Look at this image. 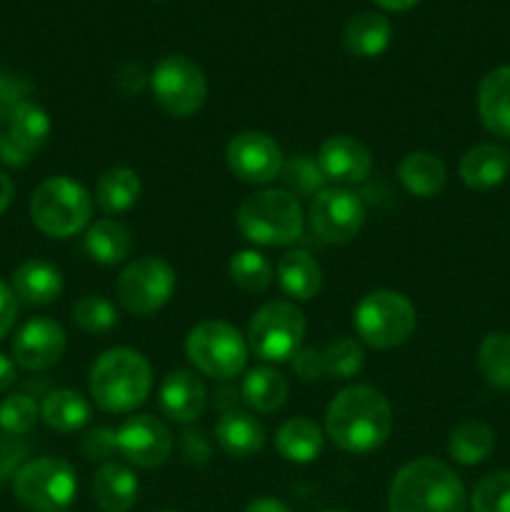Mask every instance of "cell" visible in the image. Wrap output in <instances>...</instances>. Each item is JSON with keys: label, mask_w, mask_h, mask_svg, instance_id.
I'll return each instance as SVG.
<instances>
[{"label": "cell", "mask_w": 510, "mask_h": 512, "mask_svg": "<svg viewBox=\"0 0 510 512\" xmlns=\"http://www.w3.org/2000/svg\"><path fill=\"white\" fill-rule=\"evenodd\" d=\"M393 430L388 398L370 385H350L335 395L325 413V433L345 453H373Z\"/></svg>", "instance_id": "1"}, {"label": "cell", "mask_w": 510, "mask_h": 512, "mask_svg": "<svg viewBox=\"0 0 510 512\" xmlns=\"http://www.w3.org/2000/svg\"><path fill=\"white\" fill-rule=\"evenodd\" d=\"M465 505L463 480L435 458L403 465L388 488V512H465Z\"/></svg>", "instance_id": "2"}, {"label": "cell", "mask_w": 510, "mask_h": 512, "mask_svg": "<svg viewBox=\"0 0 510 512\" xmlns=\"http://www.w3.org/2000/svg\"><path fill=\"white\" fill-rule=\"evenodd\" d=\"M88 390L105 413H130L140 408L153 390V368L133 348H110L90 368Z\"/></svg>", "instance_id": "3"}, {"label": "cell", "mask_w": 510, "mask_h": 512, "mask_svg": "<svg viewBox=\"0 0 510 512\" xmlns=\"http://www.w3.org/2000/svg\"><path fill=\"white\" fill-rule=\"evenodd\" d=\"M303 208L288 190H258L243 198L235 225L250 243L263 248H285L303 235Z\"/></svg>", "instance_id": "4"}, {"label": "cell", "mask_w": 510, "mask_h": 512, "mask_svg": "<svg viewBox=\"0 0 510 512\" xmlns=\"http://www.w3.org/2000/svg\"><path fill=\"white\" fill-rule=\"evenodd\" d=\"M30 218L40 233L50 238H73L93 218V198L73 178L55 175L43 180L30 198Z\"/></svg>", "instance_id": "5"}, {"label": "cell", "mask_w": 510, "mask_h": 512, "mask_svg": "<svg viewBox=\"0 0 510 512\" xmlns=\"http://www.w3.org/2000/svg\"><path fill=\"white\" fill-rule=\"evenodd\" d=\"M415 323L413 303L395 290H373L353 310L355 333L375 350L403 345L413 335Z\"/></svg>", "instance_id": "6"}, {"label": "cell", "mask_w": 510, "mask_h": 512, "mask_svg": "<svg viewBox=\"0 0 510 512\" xmlns=\"http://www.w3.org/2000/svg\"><path fill=\"white\" fill-rule=\"evenodd\" d=\"M248 353V340L223 320H203L185 338L188 360L213 380L238 378L248 363Z\"/></svg>", "instance_id": "7"}, {"label": "cell", "mask_w": 510, "mask_h": 512, "mask_svg": "<svg viewBox=\"0 0 510 512\" xmlns=\"http://www.w3.org/2000/svg\"><path fill=\"white\" fill-rule=\"evenodd\" d=\"M303 310L290 300H273L253 313L248 323V350L263 363H285L303 345Z\"/></svg>", "instance_id": "8"}, {"label": "cell", "mask_w": 510, "mask_h": 512, "mask_svg": "<svg viewBox=\"0 0 510 512\" xmlns=\"http://www.w3.org/2000/svg\"><path fill=\"white\" fill-rule=\"evenodd\" d=\"M13 493L33 512H65L78 493V475L63 458H35L15 473Z\"/></svg>", "instance_id": "9"}, {"label": "cell", "mask_w": 510, "mask_h": 512, "mask_svg": "<svg viewBox=\"0 0 510 512\" xmlns=\"http://www.w3.org/2000/svg\"><path fill=\"white\" fill-rule=\"evenodd\" d=\"M175 283H178V275L168 260L145 255L120 270L115 280V295L128 313L148 318L173 298Z\"/></svg>", "instance_id": "10"}, {"label": "cell", "mask_w": 510, "mask_h": 512, "mask_svg": "<svg viewBox=\"0 0 510 512\" xmlns=\"http://www.w3.org/2000/svg\"><path fill=\"white\" fill-rule=\"evenodd\" d=\"M150 88L160 108L173 118H190L208 100L203 68L185 55H168L150 73Z\"/></svg>", "instance_id": "11"}, {"label": "cell", "mask_w": 510, "mask_h": 512, "mask_svg": "<svg viewBox=\"0 0 510 512\" xmlns=\"http://www.w3.org/2000/svg\"><path fill=\"white\" fill-rule=\"evenodd\" d=\"M308 220L323 243H350L365 223L363 200L345 188H325L310 203Z\"/></svg>", "instance_id": "12"}, {"label": "cell", "mask_w": 510, "mask_h": 512, "mask_svg": "<svg viewBox=\"0 0 510 512\" xmlns=\"http://www.w3.org/2000/svg\"><path fill=\"white\" fill-rule=\"evenodd\" d=\"M225 160H228L230 173L250 185L273 183L275 178H280L285 163L283 150L275 143V138L260 130H243L233 135L225 148Z\"/></svg>", "instance_id": "13"}, {"label": "cell", "mask_w": 510, "mask_h": 512, "mask_svg": "<svg viewBox=\"0 0 510 512\" xmlns=\"http://www.w3.org/2000/svg\"><path fill=\"white\" fill-rule=\"evenodd\" d=\"M115 433H118V453L135 468H160L173 450L170 430L153 415H133Z\"/></svg>", "instance_id": "14"}, {"label": "cell", "mask_w": 510, "mask_h": 512, "mask_svg": "<svg viewBox=\"0 0 510 512\" xmlns=\"http://www.w3.org/2000/svg\"><path fill=\"white\" fill-rule=\"evenodd\" d=\"M65 345L68 340H65L63 325L50 318H33L13 338L15 365L33 373L48 370L63 358Z\"/></svg>", "instance_id": "15"}, {"label": "cell", "mask_w": 510, "mask_h": 512, "mask_svg": "<svg viewBox=\"0 0 510 512\" xmlns=\"http://www.w3.org/2000/svg\"><path fill=\"white\" fill-rule=\"evenodd\" d=\"M318 163L325 178L340 185H358L373 170V155L350 135H333L320 145Z\"/></svg>", "instance_id": "16"}, {"label": "cell", "mask_w": 510, "mask_h": 512, "mask_svg": "<svg viewBox=\"0 0 510 512\" xmlns=\"http://www.w3.org/2000/svg\"><path fill=\"white\" fill-rule=\"evenodd\" d=\"M208 390L193 370H173L160 385V410L173 423H195L205 413Z\"/></svg>", "instance_id": "17"}, {"label": "cell", "mask_w": 510, "mask_h": 512, "mask_svg": "<svg viewBox=\"0 0 510 512\" xmlns=\"http://www.w3.org/2000/svg\"><path fill=\"white\" fill-rule=\"evenodd\" d=\"M460 180L473 190H490L510 173V150L498 143H480L460 158Z\"/></svg>", "instance_id": "18"}, {"label": "cell", "mask_w": 510, "mask_h": 512, "mask_svg": "<svg viewBox=\"0 0 510 512\" xmlns=\"http://www.w3.org/2000/svg\"><path fill=\"white\" fill-rule=\"evenodd\" d=\"M478 113L485 130L510 140V65H500L480 80Z\"/></svg>", "instance_id": "19"}, {"label": "cell", "mask_w": 510, "mask_h": 512, "mask_svg": "<svg viewBox=\"0 0 510 512\" xmlns=\"http://www.w3.org/2000/svg\"><path fill=\"white\" fill-rule=\"evenodd\" d=\"M215 440L220 450L235 460L253 458L265 445V428L258 418L243 410H230L215 425Z\"/></svg>", "instance_id": "20"}, {"label": "cell", "mask_w": 510, "mask_h": 512, "mask_svg": "<svg viewBox=\"0 0 510 512\" xmlns=\"http://www.w3.org/2000/svg\"><path fill=\"white\" fill-rule=\"evenodd\" d=\"M93 498L103 512H130L138 500V478L128 465L103 463L93 478Z\"/></svg>", "instance_id": "21"}, {"label": "cell", "mask_w": 510, "mask_h": 512, "mask_svg": "<svg viewBox=\"0 0 510 512\" xmlns=\"http://www.w3.org/2000/svg\"><path fill=\"white\" fill-rule=\"evenodd\" d=\"M10 288L25 305H50L63 293V275L48 260H25L13 273Z\"/></svg>", "instance_id": "22"}, {"label": "cell", "mask_w": 510, "mask_h": 512, "mask_svg": "<svg viewBox=\"0 0 510 512\" xmlns=\"http://www.w3.org/2000/svg\"><path fill=\"white\" fill-rule=\"evenodd\" d=\"M393 40V25L383 13L365 10L353 15L343 30V45L355 58H375L385 53Z\"/></svg>", "instance_id": "23"}, {"label": "cell", "mask_w": 510, "mask_h": 512, "mask_svg": "<svg viewBox=\"0 0 510 512\" xmlns=\"http://www.w3.org/2000/svg\"><path fill=\"white\" fill-rule=\"evenodd\" d=\"M5 123H8V133L3 138H8L15 148L23 150L30 158L48 143L50 130H53L50 115L28 98L15 105V110L8 115Z\"/></svg>", "instance_id": "24"}, {"label": "cell", "mask_w": 510, "mask_h": 512, "mask_svg": "<svg viewBox=\"0 0 510 512\" xmlns=\"http://www.w3.org/2000/svg\"><path fill=\"white\" fill-rule=\"evenodd\" d=\"M275 275L285 295L293 300H310L320 293L323 270L308 250H290L275 265Z\"/></svg>", "instance_id": "25"}, {"label": "cell", "mask_w": 510, "mask_h": 512, "mask_svg": "<svg viewBox=\"0 0 510 512\" xmlns=\"http://www.w3.org/2000/svg\"><path fill=\"white\" fill-rule=\"evenodd\" d=\"M398 178L403 188L415 198H435L445 188L448 170H445V163L438 155L415 150V153L400 158Z\"/></svg>", "instance_id": "26"}, {"label": "cell", "mask_w": 510, "mask_h": 512, "mask_svg": "<svg viewBox=\"0 0 510 512\" xmlns=\"http://www.w3.org/2000/svg\"><path fill=\"white\" fill-rule=\"evenodd\" d=\"M85 253L90 255V260L100 265H118L123 260L130 258L133 253V233H130L128 225H123L120 220L105 218L98 220L88 228L85 233Z\"/></svg>", "instance_id": "27"}, {"label": "cell", "mask_w": 510, "mask_h": 512, "mask_svg": "<svg viewBox=\"0 0 510 512\" xmlns=\"http://www.w3.org/2000/svg\"><path fill=\"white\" fill-rule=\"evenodd\" d=\"M288 380L283 373H278L270 365H258V368L248 370L240 385V395L248 403V408H253L255 413L270 415L275 410H280L288 400Z\"/></svg>", "instance_id": "28"}, {"label": "cell", "mask_w": 510, "mask_h": 512, "mask_svg": "<svg viewBox=\"0 0 510 512\" xmlns=\"http://www.w3.org/2000/svg\"><path fill=\"white\" fill-rule=\"evenodd\" d=\"M275 448L288 463H313L323 450V433L310 418H290L275 433Z\"/></svg>", "instance_id": "29"}, {"label": "cell", "mask_w": 510, "mask_h": 512, "mask_svg": "<svg viewBox=\"0 0 510 512\" xmlns=\"http://www.w3.org/2000/svg\"><path fill=\"white\" fill-rule=\"evenodd\" d=\"M140 198V178L135 170L123 168H110L105 170L95 185V203L103 210L105 215H120L128 213Z\"/></svg>", "instance_id": "30"}, {"label": "cell", "mask_w": 510, "mask_h": 512, "mask_svg": "<svg viewBox=\"0 0 510 512\" xmlns=\"http://www.w3.org/2000/svg\"><path fill=\"white\" fill-rule=\"evenodd\" d=\"M40 418L45 420L48 428L58 430V433H75V430H80L83 425H88L90 403L78 393V390H50V393L45 395L43 405H40Z\"/></svg>", "instance_id": "31"}, {"label": "cell", "mask_w": 510, "mask_h": 512, "mask_svg": "<svg viewBox=\"0 0 510 512\" xmlns=\"http://www.w3.org/2000/svg\"><path fill=\"white\" fill-rule=\"evenodd\" d=\"M495 433L480 420H463L450 430L448 453L460 465H480L493 455Z\"/></svg>", "instance_id": "32"}, {"label": "cell", "mask_w": 510, "mask_h": 512, "mask_svg": "<svg viewBox=\"0 0 510 512\" xmlns=\"http://www.w3.org/2000/svg\"><path fill=\"white\" fill-rule=\"evenodd\" d=\"M228 275L245 293H265L273 283V265L258 250H238L228 263Z\"/></svg>", "instance_id": "33"}, {"label": "cell", "mask_w": 510, "mask_h": 512, "mask_svg": "<svg viewBox=\"0 0 510 512\" xmlns=\"http://www.w3.org/2000/svg\"><path fill=\"white\" fill-rule=\"evenodd\" d=\"M280 180L290 195H300V198H315L318 193H323L325 183H328L318 158L313 155H293L285 160Z\"/></svg>", "instance_id": "34"}, {"label": "cell", "mask_w": 510, "mask_h": 512, "mask_svg": "<svg viewBox=\"0 0 510 512\" xmlns=\"http://www.w3.org/2000/svg\"><path fill=\"white\" fill-rule=\"evenodd\" d=\"M478 368L485 383L510 390V333H490L480 343Z\"/></svg>", "instance_id": "35"}, {"label": "cell", "mask_w": 510, "mask_h": 512, "mask_svg": "<svg viewBox=\"0 0 510 512\" xmlns=\"http://www.w3.org/2000/svg\"><path fill=\"white\" fill-rule=\"evenodd\" d=\"M70 315H73V323L85 333H108L118 325V310L103 295H83L75 300Z\"/></svg>", "instance_id": "36"}, {"label": "cell", "mask_w": 510, "mask_h": 512, "mask_svg": "<svg viewBox=\"0 0 510 512\" xmlns=\"http://www.w3.org/2000/svg\"><path fill=\"white\" fill-rule=\"evenodd\" d=\"M363 348L355 338H338L323 350L325 375L333 380H350L363 370Z\"/></svg>", "instance_id": "37"}, {"label": "cell", "mask_w": 510, "mask_h": 512, "mask_svg": "<svg viewBox=\"0 0 510 512\" xmlns=\"http://www.w3.org/2000/svg\"><path fill=\"white\" fill-rule=\"evenodd\" d=\"M40 418V408L30 395H8L0 403V430L5 435H28Z\"/></svg>", "instance_id": "38"}, {"label": "cell", "mask_w": 510, "mask_h": 512, "mask_svg": "<svg viewBox=\"0 0 510 512\" xmlns=\"http://www.w3.org/2000/svg\"><path fill=\"white\" fill-rule=\"evenodd\" d=\"M473 512H510V470L490 473L470 495Z\"/></svg>", "instance_id": "39"}, {"label": "cell", "mask_w": 510, "mask_h": 512, "mask_svg": "<svg viewBox=\"0 0 510 512\" xmlns=\"http://www.w3.org/2000/svg\"><path fill=\"white\" fill-rule=\"evenodd\" d=\"M118 453V433L113 428H95L83 438V455L93 463H110Z\"/></svg>", "instance_id": "40"}, {"label": "cell", "mask_w": 510, "mask_h": 512, "mask_svg": "<svg viewBox=\"0 0 510 512\" xmlns=\"http://www.w3.org/2000/svg\"><path fill=\"white\" fill-rule=\"evenodd\" d=\"M28 453V443H23L20 435H3L0 438V480L15 478V473L25 465Z\"/></svg>", "instance_id": "41"}, {"label": "cell", "mask_w": 510, "mask_h": 512, "mask_svg": "<svg viewBox=\"0 0 510 512\" xmlns=\"http://www.w3.org/2000/svg\"><path fill=\"white\" fill-rule=\"evenodd\" d=\"M28 90L30 88L25 80H20L18 75H13L10 70L0 68V120H8V115L13 113L15 105L23 103Z\"/></svg>", "instance_id": "42"}, {"label": "cell", "mask_w": 510, "mask_h": 512, "mask_svg": "<svg viewBox=\"0 0 510 512\" xmlns=\"http://www.w3.org/2000/svg\"><path fill=\"white\" fill-rule=\"evenodd\" d=\"M290 365H293L295 375H298L303 383H315V380H320L325 375L323 353H318L315 348H303V345H300V348L295 350L293 358H290Z\"/></svg>", "instance_id": "43"}, {"label": "cell", "mask_w": 510, "mask_h": 512, "mask_svg": "<svg viewBox=\"0 0 510 512\" xmlns=\"http://www.w3.org/2000/svg\"><path fill=\"white\" fill-rule=\"evenodd\" d=\"M180 450L188 463L203 465L210 458V440L205 438L203 430H185L180 435Z\"/></svg>", "instance_id": "44"}, {"label": "cell", "mask_w": 510, "mask_h": 512, "mask_svg": "<svg viewBox=\"0 0 510 512\" xmlns=\"http://www.w3.org/2000/svg\"><path fill=\"white\" fill-rule=\"evenodd\" d=\"M15 320H18V295L0 280V340L13 330Z\"/></svg>", "instance_id": "45"}, {"label": "cell", "mask_w": 510, "mask_h": 512, "mask_svg": "<svg viewBox=\"0 0 510 512\" xmlns=\"http://www.w3.org/2000/svg\"><path fill=\"white\" fill-rule=\"evenodd\" d=\"M145 83H148V78H145L143 68L135 63L123 65V68L118 70V75H115V85H118L120 93H125V95L140 93V90L145 88Z\"/></svg>", "instance_id": "46"}, {"label": "cell", "mask_w": 510, "mask_h": 512, "mask_svg": "<svg viewBox=\"0 0 510 512\" xmlns=\"http://www.w3.org/2000/svg\"><path fill=\"white\" fill-rule=\"evenodd\" d=\"M0 163L10 165V168H23L25 163H30V155H25L23 150L15 148L8 138L0 135Z\"/></svg>", "instance_id": "47"}, {"label": "cell", "mask_w": 510, "mask_h": 512, "mask_svg": "<svg viewBox=\"0 0 510 512\" xmlns=\"http://www.w3.org/2000/svg\"><path fill=\"white\" fill-rule=\"evenodd\" d=\"M18 380V368H15V360H10L8 355L0 353V393L10 390Z\"/></svg>", "instance_id": "48"}, {"label": "cell", "mask_w": 510, "mask_h": 512, "mask_svg": "<svg viewBox=\"0 0 510 512\" xmlns=\"http://www.w3.org/2000/svg\"><path fill=\"white\" fill-rule=\"evenodd\" d=\"M243 512H293V510L275 498H258L253 500V503H248V508Z\"/></svg>", "instance_id": "49"}, {"label": "cell", "mask_w": 510, "mask_h": 512, "mask_svg": "<svg viewBox=\"0 0 510 512\" xmlns=\"http://www.w3.org/2000/svg\"><path fill=\"white\" fill-rule=\"evenodd\" d=\"M13 195H15L13 180H10L8 175L0 170V215L10 208V203H13Z\"/></svg>", "instance_id": "50"}, {"label": "cell", "mask_w": 510, "mask_h": 512, "mask_svg": "<svg viewBox=\"0 0 510 512\" xmlns=\"http://www.w3.org/2000/svg\"><path fill=\"white\" fill-rule=\"evenodd\" d=\"M420 0H375V5L385 10H395V13H403V10H410Z\"/></svg>", "instance_id": "51"}, {"label": "cell", "mask_w": 510, "mask_h": 512, "mask_svg": "<svg viewBox=\"0 0 510 512\" xmlns=\"http://www.w3.org/2000/svg\"><path fill=\"white\" fill-rule=\"evenodd\" d=\"M325 512H345V510H325Z\"/></svg>", "instance_id": "52"}, {"label": "cell", "mask_w": 510, "mask_h": 512, "mask_svg": "<svg viewBox=\"0 0 510 512\" xmlns=\"http://www.w3.org/2000/svg\"><path fill=\"white\" fill-rule=\"evenodd\" d=\"M163 512H178V510H163Z\"/></svg>", "instance_id": "53"}]
</instances>
